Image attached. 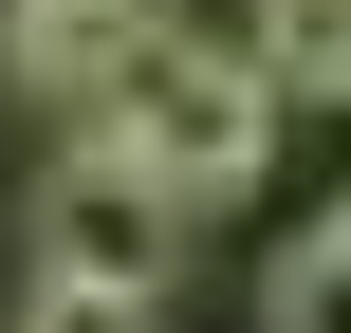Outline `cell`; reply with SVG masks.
<instances>
[{
    "instance_id": "obj_4",
    "label": "cell",
    "mask_w": 351,
    "mask_h": 333,
    "mask_svg": "<svg viewBox=\"0 0 351 333\" xmlns=\"http://www.w3.org/2000/svg\"><path fill=\"white\" fill-rule=\"evenodd\" d=\"M167 315V297H111V278H56V260H37V297H19V333H148Z\"/></svg>"
},
{
    "instance_id": "obj_5",
    "label": "cell",
    "mask_w": 351,
    "mask_h": 333,
    "mask_svg": "<svg viewBox=\"0 0 351 333\" xmlns=\"http://www.w3.org/2000/svg\"><path fill=\"white\" fill-rule=\"evenodd\" d=\"M278 333H351V222L278 260Z\"/></svg>"
},
{
    "instance_id": "obj_2",
    "label": "cell",
    "mask_w": 351,
    "mask_h": 333,
    "mask_svg": "<svg viewBox=\"0 0 351 333\" xmlns=\"http://www.w3.org/2000/svg\"><path fill=\"white\" fill-rule=\"evenodd\" d=\"M37 260H56V278H111V297H167V278H185V185H148V167L93 130V148L37 185Z\"/></svg>"
},
{
    "instance_id": "obj_1",
    "label": "cell",
    "mask_w": 351,
    "mask_h": 333,
    "mask_svg": "<svg viewBox=\"0 0 351 333\" xmlns=\"http://www.w3.org/2000/svg\"><path fill=\"white\" fill-rule=\"evenodd\" d=\"M93 130H111L148 185L241 204V185H259V148H278V74H259V37H204L185 0H148V19H130V56L93 74Z\"/></svg>"
},
{
    "instance_id": "obj_3",
    "label": "cell",
    "mask_w": 351,
    "mask_h": 333,
    "mask_svg": "<svg viewBox=\"0 0 351 333\" xmlns=\"http://www.w3.org/2000/svg\"><path fill=\"white\" fill-rule=\"evenodd\" d=\"M130 19L148 0H0V56H19V93H93L130 56Z\"/></svg>"
}]
</instances>
